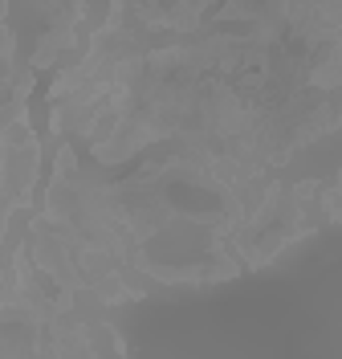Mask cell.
Listing matches in <instances>:
<instances>
[{
    "label": "cell",
    "instance_id": "cell-1",
    "mask_svg": "<svg viewBox=\"0 0 342 359\" xmlns=\"http://www.w3.org/2000/svg\"><path fill=\"white\" fill-rule=\"evenodd\" d=\"M318 208L326 212V217H330V221H339V224H342V172H339V180H334V188H326V192H322Z\"/></svg>",
    "mask_w": 342,
    "mask_h": 359
},
{
    "label": "cell",
    "instance_id": "cell-2",
    "mask_svg": "<svg viewBox=\"0 0 342 359\" xmlns=\"http://www.w3.org/2000/svg\"><path fill=\"white\" fill-rule=\"evenodd\" d=\"M8 278H13V266L0 262V298H4V290H8Z\"/></svg>",
    "mask_w": 342,
    "mask_h": 359
}]
</instances>
